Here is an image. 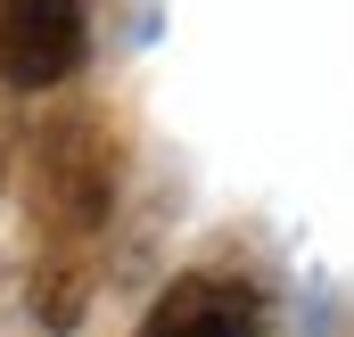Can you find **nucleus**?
Here are the masks:
<instances>
[{
    "label": "nucleus",
    "mask_w": 354,
    "mask_h": 337,
    "mask_svg": "<svg viewBox=\"0 0 354 337\" xmlns=\"http://www.w3.org/2000/svg\"><path fill=\"white\" fill-rule=\"evenodd\" d=\"M33 206L75 247L115 214V148H107V132L91 115H58L41 132V148H33Z\"/></svg>",
    "instance_id": "nucleus-1"
},
{
    "label": "nucleus",
    "mask_w": 354,
    "mask_h": 337,
    "mask_svg": "<svg viewBox=\"0 0 354 337\" xmlns=\"http://www.w3.org/2000/svg\"><path fill=\"white\" fill-rule=\"evenodd\" d=\"M75 305H83V263H66V255H58V263H41V271H33V313H41L50 329H66V321H75Z\"/></svg>",
    "instance_id": "nucleus-4"
},
{
    "label": "nucleus",
    "mask_w": 354,
    "mask_h": 337,
    "mask_svg": "<svg viewBox=\"0 0 354 337\" xmlns=\"http://www.w3.org/2000/svg\"><path fill=\"white\" fill-rule=\"evenodd\" d=\"M140 337H264V296L231 271H189L149 305Z\"/></svg>",
    "instance_id": "nucleus-3"
},
{
    "label": "nucleus",
    "mask_w": 354,
    "mask_h": 337,
    "mask_svg": "<svg viewBox=\"0 0 354 337\" xmlns=\"http://www.w3.org/2000/svg\"><path fill=\"white\" fill-rule=\"evenodd\" d=\"M83 66V0H0V75L25 90Z\"/></svg>",
    "instance_id": "nucleus-2"
}]
</instances>
